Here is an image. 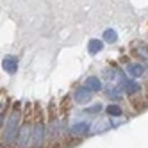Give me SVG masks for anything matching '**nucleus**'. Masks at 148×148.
I'll return each instance as SVG.
<instances>
[{"instance_id": "f03ea898", "label": "nucleus", "mask_w": 148, "mask_h": 148, "mask_svg": "<svg viewBox=\"0 0 148 148\" xmlns=\"http://www.w3.org/2000/svg\"><path fill=\"white\" fill-rule=\"evenodd\" d=\"M45 139H47V127L41 120H38L36 125L30 129V143H32V146H43Z\"/></svg>"}, {"instance_id": "f257e3e1", "label": "nucleus", "mask_w": 148, "mask_h": 148, "mask_svg": "<svg viewBox=\"0 0 148 148\" xmlns=\"http://www.w3.org/2000/svg\"><path fill=\"white\" fill-rule=\"evenodd\" d=\"M20 121H22V111H20L18 105H14V109L9 112L7 123H5L4 132H2V143H4V146H13L16 143V134H18Z\"/></svg>"}, {"instance_id": "423d86ee", "label": "nucleus", "mask_w": 148, "mask_h": 148, "mask_svg": "<svg viewBox=\"0 0 148 148\" xmlns=\"http://www.w3.org/2000/svg\"><path fill=\"white\" fill-rule=\"evenodd\" d=\"M89 130V125L88 123H77L71 127V134L73 136H82V134H88Z\"/></svg>"}, {"instance_id": "6e6552de", "label": "nucleus", "mask_w": 148, "mask_h": 148, "mask_svg": "<svg viewBox=\"0 0 148 148\" xmlns=\"http://www.w3.org/2000/svg\"><path fill=\"white\" fill-rule=\"evenodd\" d=\"M129 73L132 77H139V75H143V66L141 64H130L129 66Z\"/></svg>"}, {"instance_id": "9d476101", "label": "nucleus", "mask_w": 148, "mask_h": 148, "mask_svg": "<svg viewBox=\"0 0 148 148\" xmlns=\"http://www.w3.org/2000/svg\"><path fill=\"white\" fill-rule=\"evenodd\" d=\"M107 112L111 116H121V107H120V105H116V103H112V105L107 107Z\"/></svg>"}, {"instance_id": "1a4fd4ad", "label": "nucleus", "mask_w": 148, "mask_h": 148, "mask_svg": "<svg viewBox=\"0 0 148 148\" xmlns=\"http://www.w3.org/2000/svg\"><path fill=\"white\" fill-rule=\"evenodd\" d=\"M125 91L129 93V95H134V93L139 91V86H137L136 82H127V84H125Z\"/></svg>"}, {"instance_id": "ddd939ff", "label": "nucleus", "mask_w": 148, "mask_h": 148, "mask_svg": "<svg viewBox=\"0 0 148 148\" xmlns=\"http://www.w3.org/2000/svg\"><path fill=\"white\" fill-rule=\"evenodd\" d=\"M2 123H4V114L0 112V130H2Z\"/></svg>"}, {"instance_id": "7ed1b4c3", "label": "nucleus", "mask_w": 148, "mask_h": 148, "mask_svg": "<svg viewBox=\"0 0 148 148\" xmlns=\"http://www.w3.org/2000/svg\"><path fill=\"white\" fill-rule=\"evenodd\" d=\"M30 121H23L22 127H18L16 134V146H27L30 143Z\"/></svg>"}, {"instance_id": "9b49d317", "label": "nucleus", "mask_w": 148, "mask_h": 148, "mask_svg": "<svg viewBox=\"0 0 148 148\" xmlns=\"http://www.w3.org/2000/svg\"><path fill=\"white\" fill-rule=\"evenodd\" d=\"M100 47H102V45H100V41L93 39V41H91V47H89V48H91V52H97V50H98Z\"/></svg>"}, {"instance_id": "20e7f679", "label": "nucleus", "mask_w": 148, "mask_h": 148, "mask_svg": "<svg viewBox=\"0 0 148 148\" xmlns=\"http://www.w3.org/2000/svg\"><path fill=\"white\" fill-rule=\"evenodd\" d=\"M73 97H75L77 103H88V102H91V91L88 88H79Z\"/></svg>"}, {"instance_id": "0eeeda50", "label": "nucleus", "mask_w": 148, "mask_h": 148, "mask_svg": "<svg viewBox=\"0 0 148 148\" xmlns=\"http://www.w3.org/2000/svg\"><path fill=\"white\" fill-rule=\"evenodd\" d=\"M86 86H88L89 89H93V91H98V89L102 88V84H100V80H98L97 77H89V79L86 80Z\"/></svg>"}, {"instance_id": "f8f14e48", "label": "nucleus", "mask_w": 148, "mask_h": 148, "mask_svg": "<svg viewBox=\"0 0 148 148\" xmlns=\"http://www.w3.org/2000/svg\"><path fill=\"white\" fill-rule=\"evenodd\" d=\"M105 38H107V39H114V36H112V32H111V29H109V32H105Z\"/></svg>"}, {"instance_id": "39448f33", "label": "nucleus", "mask_w": 148, "mask_h": 148, "mask_svg": "<svg viewBox=\"0 0 148 148\" xmlns=\"http://www.w3.org/2000/svg\"><path fill=\"white\" fill-rule=\"evenodd\" d=\"M2 68L7 71V73H14L16 68H18V61L14 56H7L4 61H2Z\"/></svg>"}]
</instances>
